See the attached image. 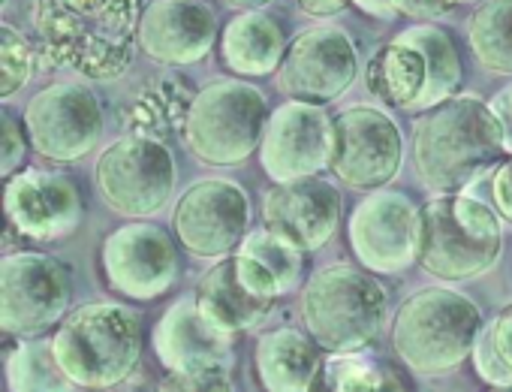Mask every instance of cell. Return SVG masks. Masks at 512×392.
I'll return each instance as SVG.
<instances>
[{"instance_id":"1","label":"cell","mask_w":512,"mask_h":392,"mask_svg":"<svg viewBox=\"0 0 512 392\" xmlns=\"http://www.w3.org/2000/svg\"><path fill=\"white\" fill-rule=\"evenodd\" d=\"M139 0H34L31 25L40 58L94 82L124 76L139 49Z\"/></svg>"},{"instance_id":"2","label":"cell","mask_w":512,"mask_h":392,"mask_svg":"<svg viewBox=\"0 0 512 392\" xmlns=\"http://www.w3.org/2000/svg\"><path fill=\"white\" fill-rule=\"evenodd\" d=\"M509 154L503 124L491 103L452 94L413 121V166L434 193H458L497 169Z\"/></svg>"},{"instance_id":"3","label":"cell","mask_w":512,"mask_h":392,"mask_svg":"<svg viewBox=\"0 0 512 392\" xmlns=\"http://www.w3.org/2000/svg\"><path fill=\"white\" fill-rule=\"evenodd\" d=\"M142 344V314L112 299L70 311L52 335V353L64 377L79 389H115L130 380L139 368Z\"/></svg>"},{"instance_id":"4","label":"cell","mask_w":512,"mask_h":392,"mask_svg":"<svg viewBox=\"0 0 512 392\" xmlns=\"http://www.w3.org/2000/svg\"><path fill=\"white\" fill-rule=\"evenodd\" d=\"M503 230L494 209L464 190L434 193L419 206L416 263L437 281H473L494 269Z\"/></svg>"},{"instance_id":"5","label":"cell","mask_w":512,"mask_h":392,"mask_svg":"<svg viewBox=\"0 0 512 392\" xmlns=\"http://www.w3.org/2000/svg\"><path fill=\"white\" fill-rule=\"evenodd\" d=\"M302 323L326 353H362L386 329L389 290L365 266H326L299 299Z\"/></svg>"},{"instance_id":"6","label":"cell","mask_w":512,"mask_h":392,"mask_svg":"<svg viewBox=\"0 0 512 392\" xmlns=\"http://www.w3.org/2000/svg\"><path fill=\"white\" fill-rule=\"evenodd\" d=\"M482 314L452 287H425L407 296L392 320V350L416 374H446L479 344Z\"/></svg>"},{"instance_id":"7","label":"cell","mask_w":512,"mask_h":392,"mask_svg":"<svg viewBox=\"0 0 512 392\" xmlns=\"http://www.w3.org/2000/svg\"><path fill=\"white\" fill-rule=\"evenodd\" d=\"M269 115L260 88L244 79H214L193 94L181 136L205 166H238L260 151Z\"/></svg>"},{"instance_id":"8","label":"cell","mask_w":512,"mask_h":392,"mask_svg":"<svg viewBox=\"0 0 512 392\" xmlns=\"http://www.w3.org/2000/svg\"><path fill=\"white\" fill-rule=\"evenodd\" d=\"M73 272L46 251H13L0 260V329L10 338H43L70 314Z\"/></svg>"},{"instance_id":"9","label":"cell","mask_w":512,"mask_h":392,"mask_svg":"<svg viewBox=\"0 0 512 392\" xmlns=\"http://www.w3.org/2000/svg\"><path fill=\"white\" fill-rule=\"evenodd\" d=\"M94 184L115 215L151 218L175 190V157L163 139L127 133L97 157Z\"/></svg>"},{"instance_id":"10","label":"cell","mask_w":512,"mask_h":392,"mask_svg":"<svg viewBox=\"0 0 512 392\" xmlns=\"http://www.w3.org/2000/svg\"><path fill=\"white\" fill-rule=\"evenodd\" d=\"M100 269L106 287L121 299H160L181 275L178 239H172L160 224L130 218V224L112 230L103 239Z\"/></svg>"},{"instance_id":"11","label":"cell","mask_w":512,"mask_h":392,"mask_svg":"<svg viewBox=\"0 0 512 392\" xmlns=\"http://www.w3.org/2000/svg\"><path fill=\"white\" fill-rule=\"evenodd\" d=\"M404 139L395 118L377 106H350L335 118L329 172L350 190L371 193L392 184L401 172Z\"/></svg>"},{"instance_id":"12","label":"cell","mask_w":512,"mask_h":392,"mask_svg":"<svg viewBox=\"0 0 512 392\" xmlns=\"http://www.w3.org/2000/svg\"><path fill=\"white\" fill-rule=\"evenodd\" d=\"M178 245L199 260H220L238 251L250 233V200L229 178L193 181L172 212Z\"/></svg>"},{"instance_id":"13","label":"cell","mask_w":512,"mask_h":392,"mask_svg":"<svg viewBox=\"0 0 512 392\" xmlns=\"http://www.w3.org/2000/svg\"><path fill=\"white\" fill-rule=\"evenodd\" d=\"M31 148L55 163L85 160L103 136V103L91 88L58 82L37 91L25 106Z\"/></svg>"},{"instance_id":"14","label":"cell","mask_w":512,"mask_h":392,"mask_svg":"<svg viewBox=\"0 0 512 392\" xmlns=\"http://www.w3.org/2000/svg\"><path fill=\"white\" fill-rule=\"evenodd\" d=\"M359 76V52L338 25H314L296 34L278 70V85L290 100L329 106L341 100Z\"/></svg>"},{"instance_id":"15","label":"cell","mask_w":512,"mask_h":392,"mask_svg":"<svg viewBox=\"0 0 512 392\" xmlns=\"http://www.w3.org/2000/svg\"><path fill=\"white\" fill-rule=\"evenodd\" d=\"M4 209L10 230L31 242H58L73 236L85 218L79 181L61 169H19L7 178Z\"/></svg>"},{"instance_id":"16","label":"cell","mask_w":512,"mask_h":392,"mask_svg":"<svg viewBox=\"0 0 512 392\" xmlns=\"http://www.w3.org/2000/svg\"><path fill=\"white\" fill-rule=\"evenodd\" d=\"M335 118L317 103L290 100L269 115L260 166L272 181L323 175L332 163Z\"/></svg>"},{"instance_id":"17","label":"cell","mask_w":512,"mask_h":392,"mask_svg":"<svg viewBox=\"0 0 512 392\" xmlns=\"http://www.w3.org/2000/svg\"><path fill=\"white\" fill-rule=\"evenodd\" d=\"M419 206L407 193L371 190L350 215V248L377 275H398L416 263Z\"/></svg>"},{"instance_id":"18","label":"cell","mask_w":512,"mask_h":392,"mask_svg":"<svg viewBox=\"0 0 512 392\" xmlns=\"http://www.w3.org/2000/svg\"><path fill=\"white\" fill-rule=\"evenodd\" d=\"M341 218V190L320 175L275 181V187L263 196V224L305 254L329 245L341 227Z\"/></svg>"},{"instance_id":"19","label":"cell","mask_w":512,"mask_h":392,"mask_svg":"<svg viewBox=\"0 0 512 392\" xmlns=\"http://www.w3.org/2000/svg\"><path fill=\"white\" fill-rule=\"evenodd\" d=\"M217 19L202 0H151L139 22V49L163 67L199 64L211 55Z\"/></svg>"},{"instance_id":"20","label":"cell","mask_w":512,"mask_h":392,"mask_svg":"<svg viewBox=\"0 0 512 392\" xmlns=\"http://www.w3.org/2000/svg\"><path fill=\"white\" fill-rule=\"evenodd\" d=\"M232 338L202 314L196 296H184L157 320L154 353L166 371H217L232 362Z\"/></svg>"},{"instance_id":"21","label":"cell","mask_w":512,"mask_h":392,"mask_svg":"<svg viewBox=\"0 0 512 392\" xmlns=\"http://www.w3.org/2000/svg\"><path fill=\"white\" fill-rule=\"evenodd\" d=\"M253 368L269 392H311L323 380V347L305 329L281 326L260 335L253 350Z\"/></svg>"},{"instance_id":"22","label":"cell","mask_w":512,"mask_h":392,"mask_svg":"<svg viewBox=\"0 0 512 392\" xmlns=\"http://www.w3.org/2000/svg\"><path fill=\"white\" fill-rule=\"evenodd\" d=\"M241 281L266 299H281L305 281V251L269 230H250L232 254Z\"/></svg>"},{"instance_id":"23","label":"cell","mask_w":512,"mask_h":392,"mask_svg":"<svg viewBox=\"0 0 512 392\" xmlns=\"http://www.w3.org/2000/svg\"><path fill=\"white\" fill-rule=\"evenodd\" d=\"M193 296H196V305L202 308V314L214 326H220V329H226L232 335H241V332H250L256 326H263L266 317L275 308V299H266L260 293H253L241 281L232 254L214 260V266L196 284Z\"/></svg>"},{"instance_id":"24","label":"cell","mask_w":512,"mask_h":392,"mask_svg":"<svg viewBox=\"0 0 512 392\" xmlns=\"http://www.w3.org/2000/svg\"><path fill=\"white\" fill-rule=\"evenodd\" d=\"M290 40L263 10H244L220 34V58L241 79H263L281 70Z\"/></svg>"},{"instance_id":"25","label":"cell","mask_w":512,"mask_h":392,"mask_svg":"<svg viewBox=\"0 0 512 392\" xmlns=\"http://www.w3.org/2000/svg\"><path fill=\"white\" fill-rule=\"evenodd\" d=\"M365 85L386 109L419 112L428 88V61L413 43L395 37L371 55Z\"/></svg>"},{"instance_id":"26","label":"cell","mask_w":512,"mask_h":392,"mask_svg":"<svg viewBox=\"0 0 512 392\" xmlns=\"http://www.w3.org/2000/svg\"><path fill=\"white\" fill-rule=\"evenodd\" d=\"M193 94L187 82L178 76H157L127 103L124 124L130 133H145L154 139H166L169 133H184V121L190 112Z\"/></svg>"},{"instance_id":"27","label":"cell","mask_w":512,"mask_h":392,"mask_svg":"<svg viewBox=\"0 0 512 392\" xmlns=\"http://www.w3.org/2000/svg\"><path fill=\"white\" fill-rule=\"evenodd\" d=\"M398 37L413 43L428 61V88H425V97L419 103V112L452 97V94H458L461 76H464L461 73V55H458V46L446 28H440L437 22H419V25H410L407 31H401Z\"/></svg>"},{"instance_id":"28","label":"cell","mask_w":512,"mask_h":392,"mask_svg":"<svg viewBox=\"0 0 512 392\" xmlns=\"http://www.w3.org/2000/svg\"><path fill=\"white\" fill-rule=\"evenodd\" d=\"M467 43L482 70L512 76V0H482L467 19Z\"/></svg>"},{"instance_id":"29","label":"cell","mask_w":512,"mask_h":392,"mask_svg":"<svg viewBox=\"0 0 512 392\" xmlns=\"http://www.w3.org/2000/svg\"><path fill=\"white\" fill-rule=\"evenodd\" d=\"M323 380L335 392H404L410 389L407 374L386 362V359H371L359 353H332V359L323 368Z\"/></svg>"},{"instance_id":"30","label":"cell","mask_w":512,"mask_h":392,"mask_svg":"<svg viewBox=\"0 0 512 392\" xmlns=\"http://www.w3.org/2000/svg\"><path fill=\"white\" fill-rule=\"evenodd\" d=\"M7 386L22 392V389H67L73 383L64 377L52 353V341L22 338V344L7 356Z\"/></svg>"},{"instance_id":"31","label":"cell","mask_w":512,"mask_h":392,"mask_svg":"<svg viewBox=\"0 0 512 392\" xmlns=\"http://www.w3.org/2000/svg\"><path fill=\"white\" fill-rule=\"evenodd\" d=\"M476 368L479 374L497 386L512 389V302L494 317L482 344H476Z\"/></svg>"},{"instance_id":"32","label":"cell","mask_w":512,"mask_h":392,"mask_svg":"<svg viewBox=\"0 0 512 392\" xmlns=\"http://www.w3.org/2000/svg\"><path fill=\"white\" fill-rule=\"evenodd\" d=\"M37 67V49L31 40L13 28L10 22L0 25V97H13L19 88H25Z\"/></svg>"},{"instance_id":"33","label":"cell","mask_w":512,"mask_h":392,"mask_svg":"<svg viewBox=\"0 0 512 392\" xmlns=\"http://www.w3.org/2000/svg\"><path fill=\"white\" fill-rule=\"evenodd\" d=\"M28 145L31 136L25 118H19L13 109H0V175H4V181L25 169Z\"/></svg>"},{"instance_id":"34","label":"cell","mask_w":512,"mask_h":392,"mask_svg":"<svg viewBox=\"0 0 512 392\" xmlns=\"http://www.w3.org/2000/svg\"><path fill=\"white\" fill-rule=\"evenodd\" d=\"M160 389L217 392V389H232V380H229V368H217V371H166V380H160Z\"/></svg>"},{"instance_id":"35","label":"cell","mask_w":512,"mask_h":392,"mask_svg":"<svg viewBox=\"0 0 512 392\" xmlns=\"http://www.w3.org/2000/svg\"><path fill=\"white\" fill-rule=\"evenodd\" d=\"M491 196H494V209L497 215L512 224V151L503 157V163L494 169V181H491Z\"/></svg>"},{"instance_id":"36","label":"cell","mask_w":512,"mask_h":392,"mask_svg":"<svg viewBox=\"0 0 512 392\" xmlns=\"http://www.w3.org/2000/svg\"><path fill=\"white\" fill-rule=\"evenodd\" d=\"M398 16L416 19V22H437L452 10L449 0H395Z\"/></svg>"},{"instance_id":"37","label":"cell","mask_w":512,"mask_h":392,"mask_svg":"<svg viewBox=\"0 0 512 392\" xmlns=\"http://www.w3.org/2000/svg\"><path fill=\"white\" fill-rule=\"evenodd\" d=\"M296 4H299L302 13H308L314 19H329V16L344 13L353 4V0H296Z\"/></svg>"},{"instance_id":"38","label":"cell","mask_w":512,"mask_h":392,"mask_svg":"<svg viewBox=\"0 0 512 392\" xmlns=\"http://www.w3.org/2000/svg\"><path fill=\"white\" fill-rule=\"evenodd\" d=\"M353 7H359L371 19H395L398 16L395 0H353Z\"/></svg>"},{"instance_id":"39","label":"cell","mask_w":512,"mask_h":392,"mask_svg":"<svg viewBox=\"0 0 512 392\" xmlns=\"http://www.w3.org/2000/svg\"><path fill=\"white\" fill-rule=\"evenodd\" d=\"M491 109L497 112V118H500V124H503V133H506V145H509V151H512V88L503 91V94L491 103Z\"/></svg>"},{"instance_id":"40","label":"cell","mask_w":512,"mask_h":392,"mask_svg":"<svg viewBox=\"0 0 512 392\" xmlns=\"http://www.w3.org/2000/svg\"><path fill=\"white\" fill-rule=\"evenodd\" d=\"M226 4L235 10H263L266 4H272V0H226Z\"/></svg>"},{"instance_id":"41","label":"cell","mask_w":512,"mask_h":392,"mask_svg":"<svg viewBox=\"0 0 512 392\" xmlns=\"http://www.w3.org/2000/svg\"><path fill=\"white\" fill-rule=\"evenodd\" d=\"M449 4H452V7H458V4H467V0H449Z\"/></svg>"}]
</instances>
